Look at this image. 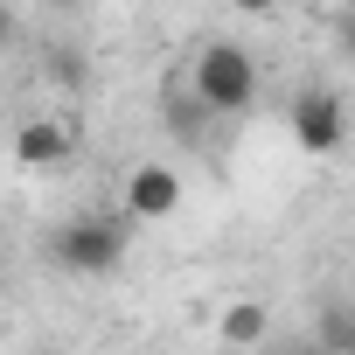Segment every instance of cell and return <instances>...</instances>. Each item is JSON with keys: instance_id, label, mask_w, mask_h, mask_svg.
I'll return each instance as SVG.
<instances>
[{"instance_id": "cell-4", "label": "cell", "mask_w": 355, "mask_h": 355, "mask_svg": "<svg viewBox=\"0 0 355 355\" xmlns=\"http://www.w3.org/2000/svg\"><path fill=\"white\" fill-rule=\"evenodd\" d=\"M182 202H189V182L167 160H139L125 174V216L132 223H167V216H182Z\"/></svg>"}, {"instance_id": "cell-3", "label": "cell", "mask_w": 355, "mask_h": 355, "mask_svg": "<svg viewBox=\"0 0 355 355\" xmlns=\"http://www.w3.org/2000/svg\"><path fill=\"white\" fill-rule=\"evenodd\" d=\"M286 125H293V139H300V153H313V160H327V153H341V132H348V105H341V91H327V84H313V91H300V98H293V112H286Z\"/></svg>"}, {"instance_id": "cell-2", "label": "cell", "mask_w": 355, "mask_h": 355, "mask_svg": "<svg viewBox=\"0 0 355 355\" xmlns=\"http://www.w3.org/2000/svg\"><path fill=\"white\" fill-rule=\"evenodd\" d=\"M125 223L119 216H77V223H56L49 230V258L63 265V272H77V279H105V272H119L125 265Z\"/></svg>"}, {"instance_id": "cell-5", "label": "cell", "mask_w": 355, "mask_h": 355, "mask_svg": "<svg viewBox=\"0 0 355 355\" xmlns=\"http://www.w3.org/2000/svg\"><path fill=\"white\" fill-rule=\"evenodd\" d=\"M70 153H77V132H70L63 119H21V125H15V167L49 174V167H63Z\"/></svg>"}, {"instance_id": "cell-6", "label": "cell", "mask_w": 355, "mask_h": 355, "mask_svg": "<svg viewBox=\"0 0 355 355\" xmlns=\"http://www.w3.org/2000/svg\"><path fill=\"white\" fill-rule=\"evenodd\" d=\"M265 334H272V306L265 300H230L223 320H216V341H230V348H258Z\"/></svg>"}, {"instance_id": "cell-7", "label": "cell", "mask_w": 355, "mask_h": 355, "mask_svg": "<svg viewBox=\"0 0 355 355\" xmlns=\"http://www.w3.org/2000/svg\"><path fill=\"white\" fill-rule=\"evenodd\" d=\"M230 8H237V15H279L286 0H230Z\"/></svg>"}, {"instance_id": "cell-1", "label": "cell", "mask_w": 355, "mask_h": 355, "mask_svg": "<svg viewBox=\"0 0 355 355\" xmlns=\"http://www.w3.org/2000/svg\"><path fill=\"white\" fill-rule=\"evenodd\" d=\"M189 84H196V98L216 112V119H237V112H251L258 105V56L244 49V42H202L196 49V63H189Z\"/></svg>"}]
</instances>
